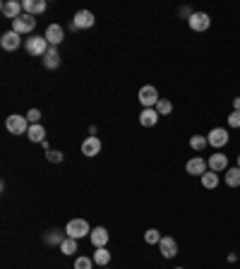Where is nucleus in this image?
I'll list each match as a JSON object with an SVG mask.
<instances>
[{
  "instance_id": "nucleus-6",
  "label": "nucleus",
  "mask_w": 240,
  "mask_h": 269,
  "mask_svg": "<svg viewBox=\"0 0 240 269\" xmlns=\"http://www.w3.org/2000/svg\"><path fill=\"white\" fill-rule=\"evenodd\" d=\"M34 27H36V19H34V15H27V12L12 19V32L17 34H32Z\"/></svg>"
},
{
  "instance_id": "nucleus-10",
  "label": "nucleus",
  "mask_w": 240,
  "mask_h": 269,
  "mask_svg": "<svg viewBox=\"0 0 240 269\" xmlns=\"http://www.w3.org/2000/svg\"><path fill=\"white\" fill-rule=\"evenodd\" d=\"M99 151H101V140L94 137V134H89L87 140L82 142V154L89 159H94V156H99Z\"/></svg>"
},
{
  "instance_id": "nucleus-29",
  "label": "nucleus",
  "mask_w": 240,
  "mask_h": 269,
  "mask_svg": "<svg viewBox=\"0 0 240 269\" xmlns=\"http://www.w3.org/2000/svg\"><path fill=\"white\" fill-rule=\"evenodd\" d=\"M46 159L51 161V164H60V161H63V151H58V149H48V151H46Z\"/></svg>"
},
{
  "instance_id": "nucleus-2",
  "label": "nucleus",
  "mask_w": 240,
  "mask_h": 269,
  "mask_svg": "<svg viewBox=\"0 0 240 269\" xmlns=\"http://www.w3.org/2000/svg\"><path fill=\"white\" fill-rule=\"evenodd\" d=\"M5 127H8L10 134H27L29 132V120H27V116L12 113V116H8V120H5Z\"/></svg>"
},
{
  "instance_id": "nucleus-27",
  "label": "nucleus",
  "mask_w": 240,
  "mask_h": 269,
  "mask_svg": "<svg viewBox=\"0 0 240 269\" xmlns=\"http://www.w3.org/2000/svg\"><path fill=\"white\" fill-rule=\"evenodd\" d=\"M161 233L156 229H149V231H144V240H147V243H149V245H159L161 243Z\"/></svg>"
},
{
  "instance_id": "nucleus-20",
  "label": "nucleus",
  "mask_w": 240,
  "mask_h": 269,
  "mask_svg": "<svg viewBox=\"0 0 240 269\" xmlns=\"http://www.w3.org/2000/svg\"><path fill=\"white\" fill-rule=\"evenodd\" d=\"M27 137L32 140V142H39V144H43L46 142V130H43V125H29V132H27Z\"/></svg>"
},
{
  "instance_id": "nucleus-3",
  "label": "nucleus",
  "mask_w": 240,
  "mask_h": 269,
  "mask_svg": "<svg viewBox=\"0 0 240 269\" xmlns=\"http://www.w3.org/2000/svg\"><path fill=\"white\" fill-rule=\"evenodd\" d=\"M24 48H27L29 56H46V51L51 46H48L46 36H32V39L24 41Z\"/></svg>"
},
{
  "instance_id": "nucleus-31",
  "label": "nucleus",
  "mask_w": 240,
  "mask_h": 269,
  "mask_svg": "<svg viewBox=\"0 0 240 269\" xmlns=\"http://www.w3.org/2000/svg\"><path fill=\"white\" fill-rule=\"evenodd\" d=\"M91 262L94 260H89V257H77L75 260V269H91Z\"/></svg>"
},
{
  "instance_id": "nucleus-33",
  "label": "nucleus",
  "mask_w": 240,
  "mask_h": 269,
  "mask_svg": "<svg viewBox=\"0 0 240 269\" xmlns=\"http://www.w3.org/2000/svg\"><path fill=\"white\" fill-rule=\"evenodd\" d=\"M233 108H235V111H240V96H238V99H233Z\"/></svg>"
},
{
  "instance_id": "nucleus-30",
  "label": "nucleus",
  "mask_w": 240,
  "mask_h": 269,
  "mask_svg": "<svg viewBox=\"0 0 240 269\" xmlns=\"http://www.w3.org/2000/svg\"><path fill=\"white\" fill-rule=\"evenodd\" d=\"M27 120H29V125H39L41 111H39V108H29V113H27Z\"/></svg>"
},
{
  "instance_id": "nucleus-12",
  "label": "nucleus",
  "mask_w": 240,
  "mask_h": 269,
  "mask_svg": "<svg viewBox=\"0 0 240 269\" xmlns=\"http://www.w3.org/2000/svg\"><path fill=\"white\" fill-rule=\"evenodd\" d=\"M159 248H161V255H163L166 260H173V257L178 255V243H176V238H171V236L161 238Z\"/></svg>"
},
{
  "instance_id": "nucleus-4",
  "label": "nucleus",
  "mask_w": 240,
  "mask_h": 269,
  "mask_svg": "<svg viewBox=\"0 0 240 269\" xmlns=\"http://www.w3.org/2000/svg\"><path fill=\"white\" fill-rule=\"evenodd\" d=\"M159 101H161V96H159V89L156 87L147 84V87L139 89V103H142L144 108H156Z\"/></svg>"
},
{
  "instance_id": "nucleus-18",
  "label": "nucleus",
  "mask_w": 240,
  "mask_h": 269,
  "mask_svg": "<svg viewBox=\"0 0 240 269\" xmlns=\"http://www.w3.org/2000/svg\"><path fill=\"white\" fill-rule=\"evenodd\" d=\"M159 111L156 108H144L142 113H139V123H142L144 127H154L156 123H159Z\"/></svg>"
},
{
  "instance_id": "nucleus-34",
  "label": "nucleus",
  "mask_w": 240,
  "mask_h": 269,
  "mask_svg": "<svg viewBox=\"0 0 240 269\" xmlns=\"http://www.w3.org/2000/svg\"><path fill=\"white\" fill-rule=\"evenodd\" d=\"M238 168H240V154H238Z\"/></svg>"
},
{
  "instance_id": "nucleus-25",
  "label": "nucleus",
  "mask_w": 240,
  "mask_h": 269,
  "mask_svg": "<svg viewBox=\"0 0 240 269\" xmlns=\"http://www.w3.org/2000/svg\"><path fill=\"white\" fill-rule=\"evenodd\" d=\"M43 240H46L48 245H60V243H63L65 238H63V233H60V231L53 229V231H48L46 236H43Z\"/></svg>"
},
{
  "instance_id": "nucleus-21",
  "label": "nucleus",
  "mask_w": 240,
  "mask_h": 269,
  "mask_svg": "<svg viewBox=\"0 0 240 269\" xmlns=\"http://www.w3.org/2000/svg\"><path fill=\"white\" fill-rule=\"evenodd\" d=\"M94 264H99V267H106L108 262H111V250H106V248H96V253H94Z\"/></svg>"
},
{
  "instance_id": "nucleus-26",
  "label": "nucleus",
  "mask_w": 240,
  "mask_h": 269,
  "mask_svg": "<svg viewBox=\"0 0 240 269\" xmlns=\"http://www.w3.org/2000/svg\"><path fill=\"white\" fill-rule=\"evenodd\" d=\"M60 250H63V255H75L77 253V240L75 238H65L60 243Z\"/></svg>"
},
{
  "instance_id": "nucleus-24",
  "label": "nucleus",
  "mask_w": 240,
  "mask_h": 269,
  "mask_svg": "<svg viewBox=\"0 0 240 269\" xmlns=\"http://www.w3.org/2000/svg\"><path fill=\"white\" fill-rule=\"evenodd\" d=\"M207 137H204V134H192L190 137V147L195 151H202V149H207Z\"/></svg>"
},
{
  "instance_id": "nucleus-32",
  "label": "nucleus",
  "mask_w": 240,
  "mask_h": 269,
  "mask_svg": "<svg viewBox=\"0 0 240 269\" xmlns=\"http://www.w3.org/2000/svg\"><path fill=\"white\" fill-rule=\"evenodd\" d=\"M228 125H231V127H240V111H233L231 116H228Z\"/></svg>"
},
{
  "instance_id": "nucleus-16",
  "label": "nucleus",
  "mask_w": 240,
  "mask_h": 269,
  "mask_svg": "<svg viewBox=\"0 0 240 269\" xmlns=\"http://www.w3.org/2000/svg\"><path fill=\"white\" fill-rule=\"evenodd\" d=\"M89 238H91V245L106 248V243H108V231H106L104 226H96V229H91Z\"/></svg>"
},
{
  "instance_id": "nucleus-23",
  "label": "nucleus",
  "mask_w": 240,
  "mask_h": 269,
  "mask_svg": "<svg viewBox=\"0 0 240 269\" xmlns=\"http://www.w3.org/2000/svg\"><path fill=\"white\" fill-rule=\"evenodd\" d=\"M202 185H204L207 190H214V188H219V173H216V171H207V173L202 175Z\"/></svg>"
},
{
  "instance_id": "nucleus-13",
  "label": "nucleus",
  "mask_w": 240,
  "mask_h": 269,
  "mask_svg": "<svg viewBox=\"0 0 240 269\" xmlns=\"http://www.w3.org/2000/svg\"><path fill=\"white\" fill-rule=\"evenodd\" d=\"M207 164H209V171H216V173H224V171H228V156H226V154H219V151L209 156Z\"/></svg>"
},
{
  "instance_id": "nucleus-7",
  "label": "nucleus",
  "mask_w": 240,
  "mask_h": 269,
  "mask_svg": "<svg viewBox=\"0 0 240 269\" xmlns=\"http://www.w3.org/2000/svg\"><path fill=\"white\" fill-rule=\"evenodd\" d=\"M192 32H207L209 27H211V17L207 12H192V17L187 19Z\"/></svg>"
},
{
  "instance_id": "nucleus-9",
  "label": "nucleus",
  "mask_w": 240,
  "mask_h": 269,
  "mask_svg": "<svg viewBox=\"0 0 240 269\" xmlns=\"http://www.w3.org/2000/svg\"><path fill=\"white\" fill-rule=\"evenodd\" d=\"M185 171H187V175H204L209 171V164L204 161L202 156H195V159H190L187 164H185Z\"/></svg>"
},
{
  "instance_id": "nucleus-19",
  "label": "nucleus",
  "mask_w": 240,
  "mask_h": 269,
  "mask_svg": "<svg viewBox=\"0 0 240 269\" xmlns=\"http://www.w3.org/2000/svg\"><path fill=\"white\" fill-rule=\"evenodd\" d=\"M43 65H46L48 70H56L58 65H60V53H58L56 46H51L46 51V56H43Z\"/></svg>"
},
{
  "instance_id": "nucleus-17",
  "label": "nucleus",
  "mask_w": 240,
  "mask_h": 269,
  "mask_svg": "<svg viewBox=\"0 0 240 269\" xmlns=\"http://www.w3.org/2000/svg\"><path fill=\"white\" fill-rule=\"evenodd\" d=\"M22 8L27 15H41V12H46V0H24Z\"/></svg>"
},
{
  "instance_id": "nucleus-5",
  "label": "nucleus",
  "mask_w": 240,
  "mask_h": 269,
  "mask_svg": "<svg viewBox=\"0 0 240 269\" xmlns=\"http://www.w3.org/2000/svg\"><path fill=\"white\" fill-rule=\"evenodd\" d=\"M228 140H231V134L226 132V127H214V130H209V134H207L209 147H214V149H221V147H226V144H228Z\"/></svg>"
},
{
  "instance_id": "nucleus-36",
  "label": "nucleus",
  "mask_w": 240,
  "mask_h": 269,
  "mask_svg": "<svg viewBox=\"0 0 240 269\" xmlns=\"http://www.w3.org/2000/svg\"><path fill=\"white\" fill-rule=\"evenodd\" d=\"M104 269H106V267H104Z\"/></svg>"
},
{
  "instance_id": "nucleus-35",
  "label": "nucleus",
  "mask_w": 240,
  "mask_h": 269,
  "mask_svg": "<svg viewBox=\"0 0 240 269\" xmlns=\"http://www.w3.org/2000/svg\"><path fill=\"white\" fill-rule=\"evenodd\" d=\"M176 269H185V267H176Z\"/></svg>"
},
{
  "instance_id": "nucleus-14",
  "label": "nucleus",
  "mask_w": 240,
  "mask_h": 269,
  "mask_svg": "<svg viewBox=\"0 0 240 269\" xmlns=\"http://www.w3.org/2000/svg\"><path fill=\"white\" fill-rule=\"evenodd\" d=\"M22 34H17V32H5L3 36H0V46L5 48V51H17L19 48V43H22V39H19Z\"/></svg>"
},
{
  "instance_id": "nucleus-15",
  "label": "nucleus",
  "mask_w": 240,
  "mask_h": 269,
  "mask_svg": "<svg viewBox=\"0 0 240 269\" xmlns=\"http://www.w3.org/2000/svg\"><path fill=\"white\" fill-rule=\"evenodd\" d=\"M22 3H17V0H5L3 5H0V12L8 17V19H17V17L22 15Z\"/></svg>"
},
{
  "instance_id": "nucleus-22",
  "label": "nucleus",
  "mask_w": 240,
  "mask_h": 269,
  "mask_svg": "<svg viewBox=\"0 0 240 269\" xmlns=\"http://www.w3.org/2000/svg\"><path fill=\"white\" fill-rule=\"evenodd\" d=\"M226 185L228 188H238L240 185V168L238 166H228V171H226Z\"/></svg>"
},
{
  "instance_id": "nucleus-8",
  "label": "nucleus",
  "mask_w": 240,
  "mask_h": 269,
  "mask_svg": "<svg viewBox=\"0 0 240 269\" xmlns=\"http://www.w3.org/2000/svg\"><path fill=\"white\" fill-rule=\"evenodd\" d=\"M94 12L91 10H80V12H75V17H72V24L77 27V29H91L94 27Z\"/></svg>"
},
{
  "instance_id": "nucleus-1",
  "label": "nucleus",
  "mask_w": 240,
  "mask_h": 269,
  "mask_svg": "<svg viewBox=\"0 0 240 269\" xmlns=\"http://www.w3.org/2000/svg\"><path fill=\"white\" fill-rule=\"evenodd\" d=\"M65 233H67V238L80 240V238L89 236V233H91V229H89L87 219H72V221H67V226H65Z\"/></svg>"
},
{
  "instance_id": "nucleus-11",
  "label": "nucleus",
  "mask_w": 240,
  "mask_h": 269,
  "mask_svg": "<svg viewBox=\"0 0 240 269\" xmlns=\"http://www.w3.org/2000/svg\"><path fill=\"white\" fill-rule=\"evenodd\" d=\"M46 41H48V46H56L58 48V43L65 39V29L60 27V24H48V29H46Z\"/></svg>"
},
{
  "instance_id": "nucleus-28",
  "label": "nucleus",
  "mask_w": 240,
  "mask_h": 269,
  "mask_svg": "<svg viewBox=\"0 0 240 269\" xmlns=\"http://www.w3.org/2000/svg\"><path fill=\"white\" fill-rule=\"evenodd\" d=\"M156 111H159V116H168V113L173 111V103L168 101V99H161V101L156 103Z\"/></svg>"
}]
</instances>
